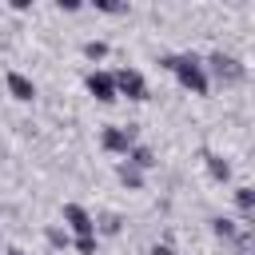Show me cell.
<instances>
[{
	"instance_id": "1",
	"label": "cell",
	"mask_w": 255,
	"mask_h": 255,
	"mask_svg": "<svg viewBox=\"0 0 255 255\" xmlns=\"http://www.w3.org/2000/svg\"><path fill=\"white\" fill-rule=\"evenodd\" d=\"M175 80H179V88H187L191 96H207V88H211V80H207V72H203V60L195 56V52H183V56H163L159 60Z\"/></svg>"
},
{
	"instance_id": "2",
	"label": "cell",
	"mask_w": 255,
	"mask_h": 255,
	"mask_svg": "<svg viewBox=\"0 0 255 255\" xmlns=\"http://www.w3.org/2000/svg\"><path fill=\"white\" fill-rule=\"evenodd\" d=\"M203 72H207V80L215 76V80H223V84H243V80H247V64L235 60V56H227V52H211V56L203 60Z\"/></svg>"
},
{
	"instance_id": "3",
	"label": "cell",
	"mask_w": 255,
	"mask_h": 255,
	"mask_svg": "<svg viewBox=\"0 0 255 255\" xmlns=\"http://www.w3.org/2000/svg\"><path fill=\"white\" fill-rule=\"evenodd\" d=\"M64 231L72 239H88V235H96V215L80 203H64Z\"/></svg>"
},
{
	"instance_id": "4",
	"label": "cell",
	"mask_w": 255,
	"mask_h": 255,
	"mask_svg": "<svg viewBox=\"0 0 255 255\" xmlns=\"http://www.w3.org/2000/svg\"><path fill=\"white\" fill-rule=\"evenodd\" d=\"M112 80H116V96H128V100H135V104L147 100V80H143V72L120 68V72H112Z\"/></svg>"
},
{
	"instance_id": "5",
	"label": "cell",
	"mask_w": 255,
	"mask_h": 255,
	"mask_svg": "<svg viewBox=\"0 0 255 255\" xmlns=\"http://www.w3.org/2000/svg\"><path fill=\"white\" fill-rule=\"evenodd\" d=\"M131 143H135V131H131V128L108 124V128L100 131V147H104L108 155H128V151H131Z\"/></svg>"
},
{
	"instance_id": "6",
	"label": "cell",
	"mask_w": 255,
	"mask_h": 255,
	"mask_svg": "<svg viewBox=\"0 0 255 255\" xmlns=\"http://www.w3.org/2000/svg\"><path fill=\"white\" fill-rule=\"evenodd\" d=\"M84 88H88V96H96L100 104H112V100H120L116 96V80H112V72H88L84 76Z\"/></svg>"
},
{
	"instance_id": "7",
	"label": "cell",
	"mask_w": 255,
	"mask_h": 255,
	"mask_svg": "<svg viewBox=\"0 0 255 255\" xmlns=\"http://www.w3.org/2000/svg\"><path fill=\"white\" fill-rule=\"evenodd\" d=\"M4 92L12 96V100H20V104H32L36 100V84H32V76H24V72H8L4 76Z\"/></svg>"
},
{
	"instance_id": "8",
	"label": "cell",
	"mask_w": 255,
	"mask_h": 255,
	"mask_svg": "<svg viewBox=\"0 0 255 255\" xmlns=\"http://www.w3.org/2000/svg\"><path fill=\"white\" fill-rule=\"evenodd\" d=\"M203 167H207V175H211L215 183H227V179H231V163H227L219 151H203Z\"/></svg>"
},
{
	"instance_id": "9",
	"label": "cell",
	"mask_w": 255,
	"mask_h": 255,
	"mask_svg": "<svg viewBox=\"0 0 255 255\" xmlns=\"http://www.w3.org/2000/svg\"><path fill=\"white\" fill-rule=\"evenodd\" d=\"M211 231H215L223 243H239V235H243V223H235V219H227V215H215V219H211Z\"/></svg>"
},
{
	"instance_id": "10",
	"label": "cell",
	"mask_w": 255,
	"mask_h": 255,
	"mask_svg": "<svg viewBox=\"0 0 255 255\" xmlns=\"http://www.w3.org/2000/svg\"><path fill=\"white\" fill-rule=\"evenodd\" d=\"M124 159H128L131 167H139V171H151V167H155V151L143 147V143H131V151H128Z\"/></svg>"
},
{
	"instance_id": "11",
	"label": "cell",
	"mask_w": 255,
	"mask_h": 255,
	"mask_svg": "<svg viewBox=\"0 0 255 255\" xmlns=\"http://www.w3.org/2000/svg\"><path fill=\"white\" fill-rule=\"evenodd\" d=\"M116 175H120V183H124L128 191H139V187H143V171H139V167H131L128 159L120 163V171H116Z\"/></svg>"
},
{
	"instance_id": "12",
	"label": "cell",
	"mask_w": 255,
	"mask_h": 255,
	"mask_svg": "<svg viewBox=\"0 0 255 255\" xmlns=\"http://www.w3.org/2000/svg\"><path fill=\"white\" fill-rule=\"evenodd\" d=\"M235 207H239L243 219H251V211H255V191H251V187H235Z\"/></svg>"
},
{
	"instance_id": "13",
	"label": "cell",
	"mask_w": 255,
	"mask_h": 255,
	"mask_svg": "<svg viewBox=\"0 0 255 255\" xmlns=\"http://www.w3.org/2000/svg\"><path fill=\"white\" fill-rule=\"evenodd\" d=\"M104 56H108V44H104V40H88V44H84V60L96 64V60H104Z\"/></svg>"
},
{
	"instance_id": "14",
	"label": "cell",
	"mask_w": 255,
	"mask_h": 255,
	"mask_svg": "<svg viewBox=\"0 0 255 255\" xmlns=\"http://www.w3.org/2000/svg\"><path fill=\"white\" fill-rule=\"evenodd\" d=\"M48 243H52V247H72V235H68L64 227H48Z\"/></svg>"
},
{
	"instance_id": "15",
	"label": "cell",
	"mask_w": 255,
	"mask_h": 255,
	"mask_svg": "<svg viewBox=\"0 0 255 255\" xmlns=\"http://www.w3.org/2000/svg\"><path fill=\"white\" fill-rule=\"evenodd\" d=\"M72 247H76V255H96V235H88V239H72Z\"/></svg>"
},
{
	"instance_id": "16",
	"label": "cell",
	"mask_w": 255,
	"mask_h": 255,
	"mask_svg": "<svg viewBox=\"0 0 255 255\" xmlns=\"http://www.w3.org/2000/svg\"><path fill=\"white\" fill-rule=\"evenodd\" d=\"M147 255H175V247H171V243H151Z\"/></svg>"
},
{
	"instance_id": "17",
	"label": "cell",
	"mask_w": 255,
	"mask_h": 255,
	"mask_svg": "<svg viewBox=\"0 0 255 255\" xmlns=\"http://www.w3.org/2000/svg\"><path fill=\"white\" fill-rule=\"evenodd\" d=\"M8 255H28V251H20V247H8Z\"/></svg>"
}]
</instances>
